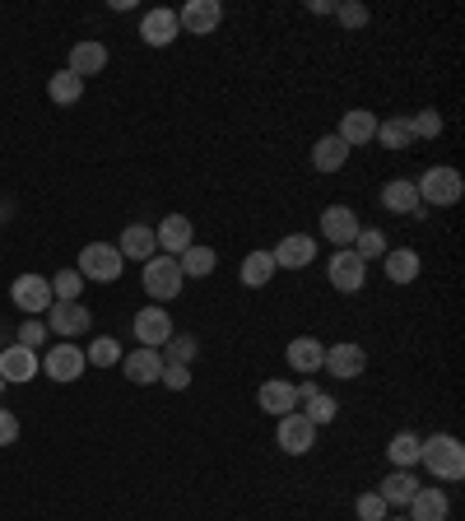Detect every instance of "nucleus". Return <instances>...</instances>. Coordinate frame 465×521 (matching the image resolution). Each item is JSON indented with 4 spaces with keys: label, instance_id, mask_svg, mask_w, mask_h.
I'll return each instance as SVG.
<instances>
[{
    "label": "nucleus",
    "instance_id": "aec40b11",
    "mask_svg": "<svg viewBox=\"0 0 465 521\" xmlns=\"http://www.w3.org/2000/svg\"><path fill=\"white\" fill-rule=\"evenodd\" d=\"M70 75H80V80H89V75H103L107 70V47L103 42H93V38H84V42H75L70 47Z\"/></svg>",
    "mask_w": 465,
    "mask_h": 521
},
{
    "label": "nucleus",
    "instance_id": "f257e3e1",
    "mask_svg": "<svg viewBox=\"0 0 465 521\" xmlns=\"http://www.w3.org/2000/svg\"><path fill=\"white\" fill-rule=\"evenodd\" d=\"M419 466H428V475H433V480L456 484L465 475V447H461V438H452V433H433V438H424V442H419Z\"/></svg>",
    "mask_w": 465,
    "mask_h": 521
},
{
    "label": "nucleus",
    "instance_id": "f3484780",
    "mask_svg": "<svg viewBox=\"0 0 465 521\" xmlns=\"http://www.w3.org/2000/svg\"><path fill=\"white\" fill-rule=\"evenodd\" d=\"M47 331L52 335H84L89 331V308H84V303H61V298H56L52 308H47Z\"/></svg>",
    "mask_w": 465,
    "mask_h": 521
},
{
    "label": "nucleus",
    "instance_id": "2f4dec72",
    "mask_svg": "<svg viewBox=\"0 0 465 521\" xmlns=\"http://www.w3.org/2000/svg\"><path fill=\"white\" fill-rule=\"evenodd\" d=\"M47 94H52V103L70 107V103H80L84 98V80L80 75H70V70H56L52 80H47Z\"/></svg>",
    "mask_w": 465,
    "mask_h": 521
},
{
    "label": "nucleus",
    "instance_id": "1a4fd4ad",
    "mask_svg": "<svg viewBox=\"0 0 465 521\" xmlns=\"http://www.w3.org/2000/svg\"><path fill=\"white\" fill-rule=\"evenodd\" d=\"M219 24H224V5L219 0H186L182 10H177V28L182 33H196V38L214 33Z\"/></svg>",
    "mask_w": 465,
    "mask_h": 521
},
{
    "label": "nucleus",
    "instance_id": "f03ea898",
    "mask_svg": "<svg viewBox=\"0 0 465 521\" xmlns=\"http://www.w3.org/2000/svg\"><path fill=\"white\" fill-rule=\"evenodd\" d=\"M140 280H145V294L154 298V303H173L177 294H182V284H186V275H182V266H177V256H149L145 261V270H140Z\"/></svg>",
    "mask_w": 465,
    "mask_h": 521
},
{
    "label": "nucleus",
    "instance_id": "49530a36",
    "mask_svg": "<svg viewBox=\"0 0 465 521\" xmlns=\"http://www.w3.org/2000/svg\"><path fill=\"white\" fill-rule=\"evenodd\" d=\"M386 521H410V517H386Z\"/></svg>",
    "mask_w": 465,
    "mask_h": 521
},
{
    "label": "nucleus",
    "instance_id": "a18cd8bd",
    "mask_svg": "<svg viewBox=\"0 0 465 521\" xmlns=\"http://www.w3.org/2000/svg\"><path fill=\"white\" fill-rule=\"evenodd\" d=\"M307 10H312V14H335V0H312Z\"/></svg>",
    "mask_w": 465,
    "mask_h": 521
},
{
    "label": "nucleus",
    "instance_id": "7c9ffc66",
    "mask_svg": "<svg viewBox=\"0 0 465 521\" xmlns=\"http://www.w3.org/2000/svg\"><path fill=\"white\" fill-rule=\"evenodd\" d=\"M270 275H275V256L270 252H247V261H242L238 280L247 284V289H261V284H270Z\"/></svg>",
    "mask_w": 465,
    "mask_h": 521
},
{
    "label": "nucleus",
    "instance_id": "5701e85b",
    "mask_svg": "<svg viewBox=\"0 0 465 521\" xmlns=\"http://www.w3.org/2000/svg\"><path fill=\"white\" fill-rule=\"evenodd\" d=\"M117 252L126 256V261H149V256H159V242H154V228L149 224H126V233H121Z\"/></svg>",
    "mask_w": 465,
    "mask_h": 521
},
{
    "label": "nucleus",
    "instance_id": "39448f33",
    "mask_svg": "<svg viewBox=\"0 0 465 521\" xmlns=\"http://www.w3.org/2000/svg\"><path fill=\"white\" fill-rule=\"evenodd\" d=\"M326 275H331V289H340V294H363V284H368V261H359V252L345 247V252H335L331 261H326Z\"/></svg>",
    "mask_w": 465,
    "mask_h": 521
},
{
    "label": "nucleus",
    "instance_id": "a211bd4d",
    "mask_svg": "<svg viewBox=\"0 0 465 521\" xmlns=\"http://www.w3.org/2000/svg\"><path fill=\"white\" fill-rule=\"evenodd\" d=\"M340 140H345L349 149L368 145V140H377V112H368V107H349L345 117H340Z\"/></svg>",
    "mask_w": 465,
    "mask_h": 521
},
{
    "label": "nucleus",
    "instance_id": "0eeeda50",
    "mask_svg": "<svg viewBox=\"0 0 465 521\" xmlns=\"http://www.w3.org/2000/svg\"><path fill=\"white\" fill-rule=\"evenodd\" d=\"M84 349L70 345V340H61V345H52L47 354H42V373L52 377V382H80L84 377Z\"/></svg>",
    "mask_w": 465,
    "mask_h": 521
},
{
    "label": "nucleus",
    "instance_id": "2eb2a0df",
    "mask_svg": "<svg viewBox=\"0 0 465 521\" xmlns=\"http://www.w3.org/2000/svg\"><path fill=\"white\" fill-rule=\"evenodd\" d=\"M121 373L131 377L135 387H149V382H159L163 377V354L159 349H131V354H121Z\"/></svg>",
    "mask_w": 465,
    "mask_h": 521
},
{
    "label": "nucleus",
    "instance_id": "9b49d317",
    "mask_svg": "<svg viewBox=\"0 0 465 521\" xmlns=\"http://www.w3.org/2000/svg\"><path fill=\"white\" fill-rule=\"evenodd\" d=\"M331 377H340V382H354V377H363V368H368V354H363V345H354V340H340V345L326 349V363H321Z\"/></svg>",
    "mask_w": 465,
    "mask_h": 521
},
{
    "label": "nucleus",
    "instance_id": "f704fd0d",
    "mask_svg": "<svg viewBox=\"0 0 465 521\" xmlns=\"http://www.w3.org/2000/svg\"><path fill=\"white\" fill-rule=\"evenodd\" d=\"M303 405H307V410H298V415H303L312 428L331 424V419L340 415V405H335V396H326V391H317V396H312V401H303Z\"/></svg>",
    "mask_w": 465,
    "mask_h": 521
},
{
    "label": "nucleus",
    "instance_id": "393cba45",
    "mask_svg": "<svg viewBox=\"0 0 465 521\" xmlns=\"http://www.w3.org/2000/svg\"><path fill=\"white\" fill-rule=\"evenodd\" d=\"M414 494H419V480H414L410 470H391L382 480V489H377V498H382L386 508H410Z\"/></svg>",
    "mask_w": 465,
    "mask_h": 521
},
{
    "label": "nucleus",
    "instance_id": "4c0bfd02",
    "mask_svg": "<svg viewBox=\"0 0 465 521\" xmlns=\"http://www.w3.org/2000/svg\"><path fill=\"white\" fill-rule=\"evenodd\" d=\"M159 354H163V363H182V368H191V359H196V340H191V335H173Z\"/></svg>",
    "mask_w": 465,
    "mask_h": 521
},
{
    "label": "nucleus",
    "instance_id": "6e6552de",
    "mask_svg": "<svg viewBox=\"0 0 465 521\" xmlns=\"http://www.w3.org/2000/svg\"><path fill=\"white\" fill-rule=\"evenodd\" d=\"M135 340L145 349H163L168 340H173V317H168V308H159V303H149V308L135 312Z\"/></svg>",
    "mask_w": 465,
    "mask_h": 521
},
{
    "label": "nucleus",
    "instance_id": "bb28decb",
    "mask_svg": "<svg viewBox=\"0 0 465 521\" xmlns=\"http://www.w3.org/2000/svg\"><path fill=\"white\" fill-rule=\"evenodd\" d=\"M382 210L391 214H419V191H414L410 177H391L382 187Z\"/></svg>",
    "mask_w": 465,
    "mask_h": 521
},
{
    "label": "nucleus",
    "instance_id": "c756f323",
    "mask_svg": "<svg viewBox=\"0 0 465 521\" xmlns=\"http://www.w3.org/2000/svg\"><path fill=\"white\" fill-rule=\"evenodd\" d=\"M377 145L382 149H410L414 145V131H410V117H391V121H377Z\"/></svg>",
    "mask_w": 465,
    "mask_h": 521
},
{
    "label": "nucleus",
    "instance_id": "79ce46f5",
    "mask_svg": "<svg viewBox=\"0 0 465 521\" xmlns=\"http://www.w3.org/2000/svg\"><path fill=\"white\" fill-rule=\"evenodd\" d=\"M335 19H340L345 28H363L372 14H368V5H359V0H345V5H335Z\"/></svg>",
    "mask_w": 465,
    "mask_h": 521
},
{
    "label": "nucleus",
    "instance_id": "7ed1b4c3",
    "mask_svg": "<svg viewBox=\"0 0 465 521\" xmlns=\"http://www.w3.org/2000/svg\"><path fill=\"white\" fill-rule=\"evenodd\" d=\"M75 270L93 284H112V280H121L126 256L117 252V242H89V247L80 252V261H75Z\"/></svg>",
    "mask_w": 465,
    "mask_h": 521
},
{
    "label": "nucleus",
    "instance_id": "a878e982",
    "mask_svg": "<svg viewBox=\"0 0 465 521\" xmlns=\"http://www.w3.org/2000/svg\"><path fill=\"white\" fill-rule=\"evenodd\" d=\"M345 163H349V145L340 135H321L317 145H312V168L317 173H340Z\"/></svg>",
    "mask_w": 465,
    "mask_h": 521
},
{
    "label": "nucleus",
    "instance_id": "423d86ee",
    "mask_svg": "<svg viewBox=\"0 0 465 521\" xmlns=\"http://www.w3.org/2000/svg\"><path fill=\"white\" fill-rule=\"evenodd\" d=\"M10 298H14V308L28 312V317H42V312L56 303L47 275H19V280L10 284Z\"/></svg>",
    "mask_w": 465,
    "mask_h": 521
},
{
    "label": "nucleus",
    "instance_id": "4be33fe9",
    "mask_svg": "<svg viewBox=\"0 0 465 521\" xmlns=\"http://www.w3.org/2000/svg\"><path fill=\"white\" fill-rule=\"evenodd\" d=\"M447 512H452V503L438 484H419V494L410 498V521H447Z\"/></svg>",
    "mask_w": 465,
    "mask_h": 521
},
{
    "label": "nucleus",
    "instance_id": "f8f14e48",
    "mask_svg": "<svg viewBox=\"0 0 465 521\" xmlns=\"http://www.w3.org/2000/svg\"><path fill=\"white\" fill-rule=\"evenodd\" d=\"M275 256V270H307L317 261V238H307V233H289V238L270 247Z\"/></svg>",
    "mask_w": 465,
    "mask_h": 521
},
{
    "label": "nucleus",
    "instance_id": "58836bf2",
    "mask_svg": "<svg viewBox=\"0 0 465 521\" xmlns=\"http://www.w3.org/2000/svg\"><path fill=\"white\" fill-rule=\"evenodd\" d=\"M410 131H414V140H438V135H442V117L433 112V107H424V112H414V117H410Z\"/></svg>",
    "mask_w": 465,
    "mask_h": 521
},
{
    "label": "nucleus",
    "instance_id": "20e7f679",
    "mask_svg": "<svg viewBox=\"0 0 465 521\" xmlns=\"http://www.w3.org/2000/svg\"><path fill=\"white\" fill-rule=\"evenodd\" d=\"M414 191H419V205H424V210L428 205H433V210H447V205L461 201L465 182L456 168H428V173L414 182Z\"/></svg>",
    "mask_w": 465,
    "mask_h": 521
},
{
    "label": "nucleus",
    "instance_id": "a19ab883",
    "mask_svg": "<svg viewBox=\"0 0 465 521\" xmlns=\"http://www.w3.org/2000/svg\"><path fill=\"white\" fill-rule=\"evenodd\" d=\"M354 512H359V521H386L391 517V508H386L377 494H359L354 498Z\"/></svg>",
    "mask_w": 465,
    "mask_h": 521
},
{
    "label": "nucleus",
    "instance_id": "72a5a7b5",
    "mask_svg": "<svg viewBox=\"0 0 465 521\" xmlns=\"http://www.w3.org/2000/svg\"><path fill=\"white\" fill-rule=\"evenodd\" d=\"M80 289H84V275L75 266H61L52 275V298H61V303H80Z\"/></svg>",
    "mask_w": 465,
    "mask_h": 521
},
{
    "label": "nucleus",
    "instance_id": "cd10ccee",
    "mask_svg": "<svg viewBox=\"0 0 465 521\" xmlns=\"http://www.w3.org/2000/svg\"><path fill=\"white\" fill-rule=\"evenodd\" d=\"M382 266H386V280H391V284H414V280H419V252H414V247H396V252H386Z\"/></svg>",
    "mask_w": 465,
    "mask_h": 521
},
{
    "label": "nucleus",
    "instance_id": "4468645a",
    "mask_svg": "<svg viewBox=\"0 0 465 521\" xmlns=\"http://www.w3.org/2000/svg\"><path fill=\"white\" fill-rule=\"evenodd\" d=\"M154 242H159L163 256H182L191 242H196V224L186 214H168L159 228H154Z\"/></svg>",
    "mask_w": 465,
    "mask_h": 521
},
{
    "label": "nucleus",
    "instance_id": "9d476101",
    "mask_svg": "<svg viewBox=\"0 0 465 521\" xmlns=\"http://www.w3.org/2000/svg\"><path fill=\"white\" fill-rule=\"evenodd\" d=\"M359 214L349 210V205H326L321 210V233H326V242H335L340 252L345 247H354V238H359Z\"/></svg>",
    "mask_w": 465,
    "mask_h": 521
},
{
    "label": "nucleus",
    "instance_id": "dca6fc26",
    "mask_svg": "<svg viewBox=\"0 0 465 521\" xmlns=\"http://www.w3.org/2000/svg\"><path fill=\"white\" fill-rule=\"evenodd\" d=\"M38 373H42L38 349H24V345L0 349V377H5V382H33Z\"/></svg>",
    "mask_w": 465,
    "mask_h": 521
},
{
    "label": "nucleus",
    "instance_id": "c85d7f7f",
    "mask_svg": "<svg viewBox=\"0 0 465 521\" xmlns=\"http://www.w3.org/2000/svg\"><path fill=\"white\" fill-rule=\"evenodd\" d=\"M177 266H182L186 280H205V275H214L219 256H214V247H200V242H191V247L177 256Z\"/></svg>",
    "mask_w": 465,
    "mask_h": 521
},
{
    "label": "nucleus",
    "instance_id": "37998d69",
    "mask_svg": "<svg viewBox=\"0 0 465 521\" xmlns=\"http://www.w3.org/2000/svg\"><path fill=\"white\" fill-rule=\"evenodd\" d=\"M168 391H186L191 387V368H182V363H163V377H159Z\"/></svg>",
    "mask_w": 465,
    "mask_h": 521
},
{
    "label": "nucleus",
    "instance_id": "6ab92c4d",
    "mask_svg": "<svg viewBox=\"0 0 465 521\" xmlns=\"http://www.w3.org/2000/svg\"><path fill=\"white\" fill-rule=\"evenodd\" d=\"M321 363H326V345H321L317 335H298V340H289V368L303 377H317Z\"/></svg>",
    "mask_w": 465,
    "mask_h": 521
},
{
    "label": "nucleus",
    "instance_id": "473e14b6",
    "mask_svg": "<svg viewBox=\"0 0 465 521\" xmlns=\"http://www.w3.org/2000/svg\"><path fill=\"white\" fill-rule=\"evenodd\" d=\"M419 442H424V438H414V433H396V438L386 442V456H391V466H396V470L419 466Z\"/></svg>",
    "mask_w": 465,
    "mask_h": 521
},
{
    "label": "nucleus",
    "instance_id": "412c9836",
    "mask_svg": "<svg viewBox=\"0 0 465 521\" xmlns=\"http://www.w3.org/2000/svg\"><path fill=\"white\" fill-rule=\"evenodd\" d=\"M177 33H182V28H177V10H149L145 19H140V38L149 42V47H168V42H177Z\"/></svg>",
    "mask_w": 465,
    "mask_h": 521
},
{
    "label": "nucleus",
    "instance_id": "b1692460",
    "mask_svg": "<svg viewBox=\"0 0 465 521\" xmlns=\"http://www.w3.org/2000/svg\"><path fill=\"white\" fill-rule=\"evenodd\" d=\"M256 401H261V410L275 419H284L289 410H298V396H293V382H279V377H270V382H261V391H256Z\"/></svg>",
    "mask_w": 465,
    "mask_h": 521
},
{
    "label": "nucleus",
    "instance_id": "e433bc0d",
    "mask_svg": "<svg viewBox=\"0 0 465 521\" xmlns=\"http://www.w3.org/2000/svg\"><path fill=\"white\" fill-rule=\"evenodd\" d=\"M84 363H93V368H112V363H121V345L112 340V335H98V340L84 349Z\"/></svg>",
    "mask_w": 465,
    "mask_h": 521
},
{
    "label": "nucleus",
    "instance_id": "ea45409f",
    "mask_svg": "<svg viewBox=\"0 0 465 521\" xmlns=\"http://www.w3.org/2000/svg\"><path fill=\"white\" fill-rule=\"evenodd\" d=\"M19 340H14V345H24V349H38V345H47V321H38V317H24V326H19Z\"/></svg>",
    "mask_w": 465,
    "mask_h": 521
},
{
    "label": "nucleus",
    "instance_id": "ddd939ff",
    "mask_svg": "<svg viewBox=\"0 0 465 521\" xmlns=\"http://www.w3.org/2000/svg\"><path fill=\"white\" fill-rule=\"evenodd\" d=\"M275 438H279V447H284L289 456H307V452H312V442H317V428L307 424L298 410H289V415L279 419Z\"/></svg>",
    "mask_w": 465,
    "mask_h": 521
},
{
    "label": "nucleus",
    "instance_id": "c9c22d12",
    "mask_svg": "<svg viewBox=\"0 0 465 521\" xmlns=\"http://www.w3.org/2000/svg\"><path fill=\"white\" fill-rule=\"evenodd\" d=\"M354 252H359V261H382L391 247H386V233H382V228H359V238H354Z\"/></svg>",
    "mask_w": 465,
    "mask_h": 521
},
{
    "label": "nucleus",
    "instance_id": "c03bdc74",
    "mask_svg": "<svg viewBox=\"0 0 465 521\" xmlns=\"http://www.w3.org/2000/svg\"><path fill=\"white\" fill-rule=\"evenodd\" d=\"M10 442H19V415L0 405V447H10Z\"/></svg>",
    "mask_w": 465,
    "mask_h": 521
},
{
    "label": "nucleus",
    "instance_id": "de8ad7c7",
    "mask_svg": "<svg viewBox=\"0 0 465 521\" xmlns=\"http://www.w3.org/2000/svg\"><path fill=\"white\" fill-rule=\"evenodd\" d=\"M0 391H5V377H0Z\"/></svg>",
    "mask_w": 465,
    "mask_h": 521
}]
</instances>
